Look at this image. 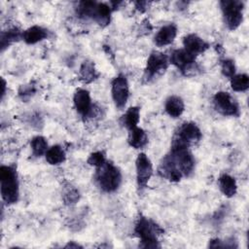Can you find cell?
Wrapping results in <instances>:
<instances>
[{"instance_id":"1","label":"cell","mask_w":249,"mask_h":249,"mask_svg":"<svg viewBox=\"0 0 249 249\" xmlns=\"http://www.w3.org/2000/svg\"><path fill=\"white\" fill-rule=\"evenodd\" d=\"M195 167V160L188 149L171 150L161 160L158 172L162 178L178 182L184 176H189Z\"/></svg>"},{"instance_id":"2","label":"cell","mask_w":249,"mask_h":249,"mask_svg":"<svg viewBox=\"0 0 249 249\" xmlns=\"http://www.w3.org/2000/svg\"><path fill=\"white\" fill-rule=\"evenodd\" d=\"M135 234L140 239V246L144 248H159V236L163 233V230L154 221L140 215L134 228Z\"/></svg>"},{"instance_id":"3","label":"cell","mask_w":249,"mask_h":249,"mask_svg":"<svg viewBox=\"0 0 249 249\" xmlns=\"http://www.w3.org/2000/svg\"><path fill=\"white\" fill-rule=\"evenodd\" d=\"M0 185L3 200L8 204L17 202L18 198V182L15 166L2 165L0 167Z\"/></svg>"},{"instance_id":"4","label":"cell","mask_w":249,"mask_h":249,"mask_svg":"<svg viewBox=\"0 0 249 249\" xmlns=\"http://www.w3.org/2000/svg\"><path fill=\"white\" fill-rule=\"evenodd\" d=\"M95 179L102 191L112 193L120 187L122 174L117 166L112 162L105 160L100 166L96 167Z\"/></svg>"},{"instance_id":"5","label":"cell","mask_w":249,"mask_h":249,"mask_svg":"<svg viewBox=\"0 0 249 249\" xmlns=\"http://www.w3.org/2000/svg\"><path fill=\"white\" fill-rule=\"evenodd\" d=\"M201 131L195 123H184L172 138L171 150L188 149L191 145L197 143L201 139Z\"/></svg>"},{"instance_id":"6","label":"cell","mask_w":249,"mask_h":249,"mask_svg":"<svg viewBox=\"0 0 249 249\" xmlns=\"http://www.w3.org/2000/svg\"><path fill=\"white\" fill-rule=\"evenodd\" d=\"M224 21L230 30L236 29L243 19L244 4L237 0H224L220 2Z\"/></svg>"},{"instance_id":"7","label":"cell","mask_w":249,"mask_h":249,"mask_svg":"<svg viewBox=\"0 0 249 249\" xmlns=\"http://www.w3.org/2000/svg\"><path fill=\"white\" fill-rule=\"evenodd\" d=\"M169 62L175 65L185 76L194 75L198 70L196 64V56L189 53L184 49L173 51L169 56Z\"/></svg>"},{"instance_id":"8","label":"cell","mask_w":249,"mask_h":249,"mask_svg":"<svg viewBox=\"0 0 249 249\" xmlns=\"http://www.w3.org/2000/svg\"><path fill=\"white\" fill-rule=\"evenodd\" d=\"M168 64H169V57H167L166 54L157 51L152 52L147 59L144 79L149 81L155 76L161 74L167 69Z\"/></svg>"},{"instance_id":"9","label":"cell","mask_w":249,"mask_h":249,"mask_svg":"<svg viewBox=\"0 0 249 249\" xmlns=\"http://www.w3.org/2000/svg\"><path fill=\"white\" fill-rule=\"evenodd\" d=\"M214 107L217 112L224 116H238L239 107L237 102L229 92L218 91L213 97Z\"/></svg>"},{"instance_id":"10","label":"cell","mask_w":249,"mask_h":249,"mask_svg":"<svg viewBox=\"0 0 249 249\" xmlns=\"http://www.w3.org/2000/svg\"><path fill=\"white\" fill-rule=\"evenodd\" d=\"M112 98L117 108L123 109L129 96V88L128 83L124 75L120 74L112 81Z\"/></svg>"},{"instance_id":"11","label":"cell","mask_w":249,"mask_h":249,"mask_svg":"<svg viewBox=\"0 0 249 249\" xmlns=\"http://www.w3.org/2000/svg\"><path fill=\"white\" fill-rule=\"evenodd\" d=\"M136 181L138 190L141 192L147 188L148 182L153 174V165L150 159L144 154L140 153L136 159Z\"/></svg>"},{"instance_id":"12","label":"cell","mask_w":249,"mask_h":249,"mask_svg":"<svg viewBox=\"0 0 249 249\" xmlns=\"http://www.w3.org/2000/svg\"><path fill=\"white\" fill-rule=\"evenodd\" d=\"M73 102L77 112L84 118L91 117L93 113V105L91 104V99L89 92L87 89H79L75 91Z\"/></svg>"},{"instance_id":"13","label":"cell","mask_w":249,"mask_h":249,"mask_svg":"<svg viewBox=\"0 0 249 249\" xmlns=\"http://www.w3.org/2000/svg\"><path fill=\"white\" fill-rule=\"evenodd\" d=\"M183 46L185 51L195 56L204 53L209 48L208 43L196 34H189L185 36L183 39Z\"/></svg>"},{"instance_id":"14","label":"cell","mask_w":249,"mask_h":249,"mask_svg":"<svg viewBox=\"0 0 249 249\" xmlns=\"http://www.w3.org/2000/svg\"><path fill=\"white\" fill-rule=\"evenodd\" d=\"M177 35V27L170 23L162 26L154 38V42L158 47H164L171 44Z\"/></svg>"},{"instance_id":"15","label":"cell","mask_w":249,"mask_h":249,"mask_svg":"<svg viewBox=\"0 0 249 249\" xmlns=\"http://www.w3.org/2000/svg\"><path fill=\"white\" fill-rule=\"evenodd\" d=\"M111 12H112V9L107 4L95 2L90 18L95 20L99 25L106 26L110 22Z\"/></svg>"},{"instance_id":"16","label":"cell","mask_w":249,"mask_h":249,"mask_svg":"<svg viewBox=\"0 0 249 249\" xmlns=\"http://www.w3.org/2000/svg\"><path fill=\"white\" fill-rule=\"evenodd\" d=\"M47 37H48L47 29H45L39 25H33V26L27 28L22 33V39L28 45L36 44V43L46 39Z\"/></svg>"},{"instance_id":"17","label":"cell","mask_w":249,"mask_h":249,"mask_svg":"<svg viewBox=\"0 0 249 249\" xmlns=\"http://www.w3.org/2000/svg\"><path fill=\"white\" fill-rule=\"evenodd\" d=\"M127 142L129 146L134 149H142L148 143V136L142 128L136 126L128 130Z\"/></svg>"},{"instance_id":"18","label":"cell","mask_w":249,"mask_h":249,"mask_svg":"<svg viewBox=\"0 0 249 249\" xmlns=\"http://www.w3.org/2000/svg\"><path fill=\"white\" fill-rule=\"evenodd\" d=\"M185 110V104L181 97L177 95L169 96L165 101V111L172 118L180 117Z\"/></svg>"},{"instance_id":"19","label":"cell","mask_w":249,"mask_h":249,"mask_svg":"<svg viewBox=\"0 0 249 249\" xmlns=\"http://www.w3.org/2000/svg\"><path fill=\"white\" fill-rule=\"evenodd\" d=\"M218 185L224 196L228 197H231L236 194V182L234 178L229 174H222L218 179Z\"/></svg>"},{"instance_id":"20","label":"cell","mask_w":249,"mask_h":249,"mask_svg":"<svg viewBox=\"0 0 249 249\" xmlns=\"http://www.w3.org/2000/svg\"><path fill=\"white\" fill-rule=\"evenodd\" d=\"M140 119V108L139 107H130L121 118V124L127 130H130L137 126Z\"/></svg>"},{"instance_id":"21","label":"cell","mask_w":249,"mask_h":249,"mask_svg":"<svg viewBox=\"0 0 249 249\" xmlns=\"http://www.w3.org/2000/svg\"><path fill=\"white\" fill-rule=\"evenodd\" d=\"M79 79L85 84H89L94 81L98 77V73L96 72L94 63L89 60L84 61L79 71Z\"/></svg>"},{"instance_id":"22","label":"cell","mask_w":249,"mask_h":249,"mask_svg":"<svg viewBox=\"0 0 249 249\" xmlns=\"http://www.w3.org/2000/svg\"><path fill=\"white\" fill-rule=\"evenodd\" d=\"M46 160L53 165L60 164L65 160V152L59 145H53L49 148L45 154Z\"/></svg>"},{"instance_id":"23","label":"cell","mask_w":249,"mask_h":249,"mask_svg":"<svg viewBox=\"0 0 249 249\" xmlns=\"http://www.w3.org/2000/svg\"><path fill=\"white\" fill-rule=\"evenodd\" d=\"M22 33L18 27L11 28L7 31H3L1 33V49L4 51L5 48L9 47L14 42L18 41L20 38H22Z\"/></svg>"},{"instance_id":"24","label":"cell","mask_w":249,"mask_h":249,"mask_svg":"<svg viewBox=\"0 0 249 249\" xmlns=\"http://www.w3.org/2000/svg\"><path fill=\"white\" fill-rule=\"evenodd\" d=\"M30 146H31V150H32V154L35 157H41L42 155L46 154L48 148V142L46 140L45 137L43 136H35L32 138L31 142H30Z\"/></svg>"},{"instance_id":"25","label":"cell","mask_w":249,"mask_h":249,"mask_svg":"<svg viewBox=\"0 0 249 249\" xmlns=\"http://www.w3.org/2000/svg\"><path fill=\"white\" fill-rule=\"evenodd\" d=\"M231 87L234 91H245L249 88L247 74H236L231 78Z\"/></svg>"},{"instance_id":"26","label":"cell","mask_w":249,"mask_h":249,"mask_svg":"<svg viewBox=\"0 0 249 249\" xmlns=\"http://www.w3.org/2000/svg\"><path fill=\"white\" fill-rule=\"evenodd\" d=\"M235 72L234 61L231 59H224L222 60V73L226 77L231 78Z\"/></svg>"},{"instance_id":"27","label":"cell","mask_w":249,"mask_h":249,"mask_svg":"<svg viewBox=\"0 0 249 249\" xmlns=\"http://www.w3.org/2000/svg\"><path fill=\"white\" fill-rule=\"evenodd\" d=\"M105 156L102 152L98 151V152H94L92 154H90V156L89 157L88 159V163L89 165H92V166H95V167H98L100 166L104 161H105Z\"/></svg>"},{"instance_id":"28","label":"cell","mask_w":249,"mask_h":249,"mask_svg":"<svg viewBox=\"0 0 249 249\" xmlns=\"http://www.w3.org/2000/svg\"><path fill=\"white\" fill-rule=\"evenodd\" d=\"M64 200L66 203H75L79 198V193L74 188H68V190L64 193Z\"/></svg>"},{"instance_id":"29","label":"cell","mask_w":249,"mask_h":249,"mask_svg":"<svg viewBox=\"0 0 249 249\" xmlns=\"http://www.w3.org/2000/svg\"><path fill=\"white\" fill-rule=\"evenodd\" d=\"M35 92V88L32 85H25L20 87L19 89V95L22 97V99H26L28 97H30L33 93Z\"/></svg>"},{"instance_id":"30","label":"cell","mask_w":249,"mask_h":249,"mask_svg":"<svg viewBox=\"0 0 249 249\" xmlns=\"http://www.w3.org/2000/svg\"><path fill=\"white\" fill-rule=\"evenodd\" d=\"M135 6H136V9L141 11V12H144L146 10V5H147V2H144V1H138V2H135L134 3Z\"/></svg>"},{"instance_id":"31","label":"cell","mask_w":249,"mask_h":249,"mask_svg":"<svg viewBox=\"0 0 249 249\" xmlns=\"http://www.w3.org/2000/svg\"><path fill=\"white\" fill-rule=\"evenodd\" d=\"M5 87H6V82L4 79H2V97L5 94Z\"/></svg>"},{"instance_id":"32","label":"cell","mask_w":249,"mask_h":249,"mask_svg":"<svg viewBox=\"0 0 249 249\" xmlns=\"http://www.w3.org/2000/svg\"><path fill=\"white\" fill-rule=\"evenodd\" d=\"M65 247H76V248H78V247H81L79 244H74V243H68Z\"/></svg>"}]
</instances>
